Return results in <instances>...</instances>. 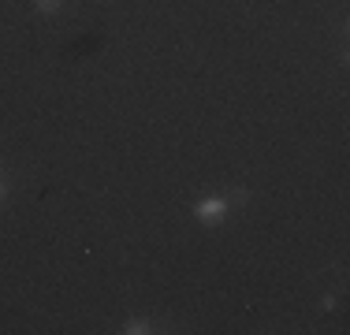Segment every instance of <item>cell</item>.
<instances>
[{
    "label": "cell",
    "mask_w": 350,
    "mask_h": 335,
    "mask_svg": "<svg viewBox=\"0 0 350 335\" xmlns=\"http://www.w3.org/2000/svg\"><path fill=\"white\" fill-rule=\"evenodd\" d=\"M228 213H231V201H228V198H220V194L202 198V201L194 205L198 224H205V228H216V224H224V220H228Z\"/></svg>",
    "instance_id": "cell-1"
},
{
    "label": "cell",
    "mask_w": 350,
    "mask_h": 335,
    "mask_svg": "<svg viewBox=\"0 0 350 335\" xmlns=\"http://www.w3.org/2000/svg\"><path fill=\"white\" fill-rule=\"evenodd\" d=\"M120 332L123 335H149V332H157V328H153V321H146V317H131Z\"/></svg>",
    "instance_id": "cell-2"
},
{
    "label": "cell",
    "mask_w": 350,
    "mask_h": 335,
    "mask_svg": "<svg viewBox=\"0 0 350 335\" xmlns=\"http://www.w3.org/2000/svg\"><path fill=\"white\" fill-rule=\"evenodd\" d=\"M34 8H38V12H45V15H53V12H60V8H64V0H34Z\"/></svg>",
    "instance_id": "cell-3"
},
{
    "label": "cell",
    "mask_w": 350,
    "mask_h": 335,
    "mask_svg": "<svg viewBox=\"0 0 350 335\" xmlns=\"http://www.w3.org/2000/svg\"><path fill=\"white\" fill-rule=\"evenodd\" d=\"M321 309H324V313H332V309H336V298L324 295V298H321Z\"/></svg>",
    "instance_id": "cell-4"
},
{
    "label": "cell",
    "mask_w": 350,
    "mask_h": 335,
    "mask_svg": "<svg viewBox=\"0 0 350 335\" xmlns=\"http://www.w3.org/2000/svg\"><path fill=\"white\" fill-rule=\"evenodd\" d=\"M4 198H8V179L0 175V201H4Z\"/></svg>",
    "instance_id": "cell-5"
}]
</instances>
